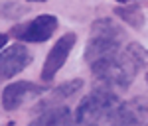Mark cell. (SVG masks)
<instances>
[{"instance_id":"1","label":"cell","mask_w":148,"mask_h":126,"mask_svg":"<svg viewBox=\"0 0 148 126\" xmlns=\"http://www.w3.org/2000/svg\"><path fill=\"white\" fill-rule=\"evenodd\" d=\"M146 69V49L140 44H128L119 53L91 61V71L109 89L126 91L140 71Z\"/></svg>"},{"instance_id":"2","label":"cell","mask_w":148,"mask_h":126,"mask_svg":"<svg viewBox=\"0 0 148 126\" xmlns=\"http://www.w3.org/2000/svg\"><path fill=\"white\" fill-rule=\"evenodd\" d=\"M121 104L119 95L109 87H97L79 101L75 112L69 116L67 126H101L109 120L114 108Z\"/></svg>"},{"instance_id":"3","label":"cell","mask_w":148,"mask_h":126,"mask_svg":"<svg viewBox=\"0 0 148 126\" xmlns=\"http://www.w3.org/2000/svg\"><path fill=\"white\" fill-rule=\"evenodd\" d=\"M125 32L111 18H101L91 26V37L85 47V59L91 63L95 59L109 57L121 51Z\"/></svg>"},{"instance_id":"4","label":"cell","mask_w":148,"mask_h":126,"mask_svg":"<svg viewBox=\"0 0 148 126\" xmlns=\"http://www.w3.org/2000/svg\"><path fill=\"white\" fill-rule=\"evenodd\" d=\"M56 30H57V18L56 16L53 14H40V16H36L32 22L20 24V26L12 28L10 32L20 42L40 44V42H47L53 35Z\"/></svg>"},{"instance_id":"5","label":"cell","mask_w":148,"mask_h":126,"mask_svg":"<svg viewBox=\"0 0 148 126\" xmlns=\"http://www.w3.org/2000/svg\"><path fill=\"white\" fill-rule=\"evenodd\" d=\"M40 95H46L44 87L28 83V81H14L8 87H4V91H2V108L6 112H14L26 101H30L34 97H40Z\"/></svg>"},{"instance_id":"6","label":"cell","mask_w":148,"mask_h":126,"mask_svg":"<svg viewBox=\"0 0 148 126\" xmlns=\"http://www.w3.org/2000/svg\"><path fill=\"white\" fill-rule=\"evenodd\" d=\"M75 42H77V35L75 34H63L53 44V47L49 49V53L46 57V63L42 67V79L44 81H51L57 75V71L65 65V61H67Z\"/></svg>"},{"instance_id":"7","label":"cell","mask_w":148,"mask_h":126,"mask_svg":"<svg viewBox=\"0 0 148 126\" xmlns=\"http://www.w3.org/2000/svg\"><path fill=\"white\" fill-rule=\"evenodd\" d=\"M32 63V53L22 44L0 49V79H12Z\"/></svg>"},{"instance_id":"8","label":"cell","mask_w":148,"mask_h":126,"mask_svg":"<svg viewBox=\"0 0 148 126\" xmlns=\"http://www.w3.org/2000/svg\"><path fill=\"white\" fill-rule=\"evenodd\" d=\"M83 89V79H71L67 81V83H63V85H59V87H56V89H51V91L47 93L46 97L40 101V103L34 106V112H44V110H47V108H56V106H61V103L63 101H67V99H71L73 95H77V93Z\"/></svg>"},{"instance_id":"9","label":"cell","mask_w":148,"mask_h":126,"mask_svg":"<svg viewBox=\"0 0 148 126\" xmlns=\"http://www.w3.org/2000/svg\"><path fill=\"white\" fill-rule=\"evenodd\" d=\"M69 116H71V110L67 106H56V108H47L40 112L28 126H67Z\"/></svg>"},{"instance_id":"10","label":"cell","mask_w":148,"mask_h":126,"mask_svg":"<svg viewBox=\"0 0 148 126\" xmlns=\"http://www.w3.org/2000/svg\"><path fill=\"white\" fill-rule=\"evenodd\" d=\"M114 14H119L126 24H130L132 28L140 30L144 26V10H140V6H126V8H116Z\"/></svg>"},{"instance_id":"11","label":"cell","mask_w":148,"mask_h":126,"mask_svg":"<svg viewBox=\"0 0 148 126\" xmlns=\"http://www.w3.org/2000/svg\"><path fill=\"white\" fill-rule=\"evenodd\" d=\"M28 10H30L28 6H20L16 2H6L0 6V16L2 18H20L24 14H28Z\"/></svg>"},{"instance_id":"12","label":"cell","mask_w":148,"mask_h":126,"mask_svg":"<svg viewBox=\"0 0 148 126\" xmlns=\"http://www.w3.org/2000/svg\"><path fill=\"white\" fill-rule=\"evenodd\" d=\"M6 44H8V35H6V34H0V49H2V47H6Z\"/></svg>"},{"instance_id":"13","label":"cell","mask_w":148,"mask_h":126,"mask_svg":"<svg viewBox=\"0 0 148 126\" xmlns=\"http://www.w3.org/2000/svg\"><path fill=\"white\" fill-rule=\"evenodd\" d=\"M116 2H121V4H128V2H132V0H116Z\"/></svg>"},{"instance_id":"14","label":"cell","mask_w":148,"mask_h":126,"mask_svg":"<svg viewBox=\"0 0 148 126\" xmlns=\"http://www.w3.org/2000/svg\"><path fill=\"white\" fill-rule=\"evenodd\" d=\"M30 2H46V0H30Z\"/></svg>"}]
</instances>
